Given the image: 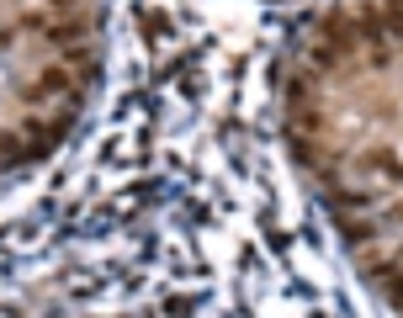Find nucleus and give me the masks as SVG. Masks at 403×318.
<instances>
[{
    "mask_svg": "<svg viewBox=\"0 0 403 318\" xmlns=\"http://www.w3.org/2000/svg\"><path fill=\"white\" fill-rule=\"evenodd\" d=\"M64 91H70V69H43V80H37V85H27V101H37V95H64Z\"/></svg>",
    "mask_w": 403,
    "mask_h": 318,
    "instance_id": "nucleus-1",
    "label": "nucleus"
},
{
    "mask_svg": "<svg viewBox=\"0 0 403 318\" xmlns=\"http://www.w3.org/2000/svg\"><path fill=\"white\" fill-rule=\"evenodd\" d=\"M382 27H388V37H403V0H392V6H388Z\"/></svg>",
    "mask_w": 403,
    "mask_h": 318,
    "instance_id": "nucleus-2",
    "label": "nucleus"
},
{
    "mask_svg": "<svg viewBox=\"0 0 403 318\" xmlns=\"http://www.w3.org/2000/svg\"><path fill=\"white\" fill-rule=\"evenodd\" d=\"M371 165H377V170H382L388 180H403V165L392 159V154H371Z\"/></svg>",
    "mask_w": 403,
    "mask_h": 318,
    "instance_id": "nucleus-3",
    "label": "nucleus"
},
{
    "mask_svg": "<svg viewBox=\"0 0 403 318\" xmlns=\"http://www.w3.org/2000/svg\"><path fill=\"white\" fill-rule=\"evenodd\" d=\"M143 22H149V37H170V16L165 11H149Z\"/></svg>",
    "mask_w": 403,
    "mask_h": 318,
    "instance_id": "nucleus-4",
    "label": "nucleus"
},
{
    "mask_svg": "<svg viewBox=\"0 0 403 318\" xmlns=\"http://www.w3.org/2000/svg\"><path fill=\"white\" fill-rule=\"evenodd\" d=\"M382 281H388V292H392V303H398V307H403V271H388V276H382Z\"/></svg>",
    "mask_w": 403,
    "mask_h": 318,
    "instance_id": "nucleus-5",
    "label": "nucleus"
},
{
    "mask_svg": "<svg viewBox=\"0 0 403 318\" xmlns=\"http://www.w3.org/2000/svg\"><path fill=\"white\" fill-rule=\"evenodd\" d=\"M53 6H59V11H64V6H74V0H53Z\"/></svg>",
    "mask_w": 403,
    "mask_h": 318,
    "instance_id": "nucleus-6",
    "label": "nucleus"
}]
</instances>
